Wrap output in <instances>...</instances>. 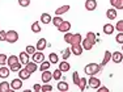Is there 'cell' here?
<instances>
[{
  "mask_svg": "<svg viewBox=\"0 0 123 92\" xmlns=\"http://www.w3.org/2000/svg\"><path fill=\"white\" fill-rule=\"evenodd\" d=\"M101 64H97V63H89L85 66V69H84V71H85L86 75L92 76V75H96V74H98L99 71H101Z\"/></svg>",
  "mask_w": 123,
  "mask_h": 92,
  "instance_id": "6da1fadb",
  "label": "cell"
},
{
  "mask_svg": "<svg viewBox=\"0 0 123 92\" xmlns=\"http://www.w3.org/2000/svg\"><path fill=\"white\" fill-rule=\"evenodd\" d=\"M101 85V80L97 79L94 75H92L89 79H88V87L92 88V90H97V88Z\"/></svg>",
  "mask_w": 123,
  "mask_h": 92,
  "instance_id": "7a4b0ae2",
  "label": "cell"
},
{
  "mask_svg": "<svg viewBox=\"0 0 123 92\" xmlns=\"http://www.w3.org/2000/svg\"><path fill=\"white\" fill-rule=\"evenodd\" d=\"M7 42L9 43H14L18 41V33H17L16 30H8L7 32Z\"/></svg>",
  "mask_w": 123,
  "mask_h": 92,
  "instance_id": "3957f363",
  "label": "cell"
},
{
  "mask_svg": "<svg viewBox=\"0 0 123 92\" xmlns=\"http://www.w3.org/2000/svg\"><path fill=\"white\" fill-rule=\"evenodd\" d=\"M83 50H84V47L81 43H76V45H72V47H71V53L74 55H77V57L83 54Z\"/></svg>",
  "mask_w": 123,
  "mask_h": 92,
  "instance_id": "277c9868",
  "label": "cell"
},
{
  "mask_svg": "<svg viewBox=\"0 0 123 92\" xmlns=\"http://www.w3.org/2000/svg\"><path fill=\"white\" fill-rule=\"evenodd\" d=\"M111 61L114 62V63H122L123 61V54L121 51H114L111 53Z\"/></svg>",
  "mask_w": 123,
  "mask_h": 92,
  "instance_id": "5b68a950",
  "label": "cell"
},
{
  "mask_svg": "<svg viewBox=\"0 0 123 92\" xmlns=\"http://www.w3.org/2000/svg\"><path fill=\"white\" fill-rule=\"evenodd\" d=\"M69 29H71V22L69 21H64L60 24L59 26H58V30L59 32H63V33H67V32H69Z\"/></svg>",
  "mask_w": 123,
  "mask_h": 92,
  "instance_id": "8992f818",
  "label": "cell"
},
{
  "mask_svg": "<svg viewBox=\"0 0 123 92\" xmlns=\"http://www.w3.org/2000/svg\"><path fill=\"white\" fill-rule=\"evenodd\" d=\"M31 57H33V62H36V63H42L45 61V55L42 51H36Z\"/></svg>",
  "mask_w": 123,
  "mask_h": 92,
  "instance_id": "52a82bcc",
  "label": "cell"
},
{
  "mask_svg": "<svg viewBox=\"0 0 123 92\" xmlns=\"http://www.w3.org/2000/svg\"><path fill=\"white\" fill-rule=\"evenodd\" d=\"M21 87H22V79L16 78L11 82V88H12V90H20Z\"/></svg>",
  "mask_w": 123,
  "mask_h": 92,
  "instance_id": "ba28073f",
  "label": "cell"
},
{
  "mask_svg": "<svg viewBox=\"0 0 123 92\" xmlns=\"http://www.w3.org/2000/svg\"><path fill=\"white\" fill-rule=\"evenodd\" d=\"M85 8L86 11H94L97 8V0H86L85 1Z\"/></svg>",
  "mask_w": 123,
  "mask_h": 92,
  "instance_id": "9c48e42d",
  "label": "cell"
},
{
  "mask_svg": "<svg viewBox=\"0 0 123 92\" xmlns=\"http://www.w3.org/2000/svg\"><path fill=\"white\" fill-rule=\"evenodd\" d=\"M30 75H31V72L28 69H21L18 71V76H20V79H22V80L29 79V78H30Z\"/></svg>",
  "mask_w": 123,
  "mask_h": 92,
  "instance_id": "30bf717a",
  "label": "cell"
},
{
  "mask_svg": "<svg viewBox=\"0 0 123 92\" xmlns=\"http://www.w3.org/2000/svg\"><path fill=\"white\" fill-rule=\"evenodd\" d=\"M46 46H47V41H46V38H41V40H38L36 49L38 50V51H43V50L46 49Z\"/></svg>",
  "mask_w": 123,
  "mask_h": 92,
  "instance_id": "8fae6325",
  "label": "cell"
},
{
  "mask_svg": "<svg viewBox=\"0 0 123 92\" xmlns=\"http://www.w3.org/2000/svg\"><path fill=\"white\" fill-rule=\"evenodd\" d=\"M68 11H69V5L66 4V5H62V7L56 8V9H55V14H56V16H62V14L67 13Z\"/></svg>",
  "mask_w": 123,
  "mask_h": 92,
  "instance_id": "7c38bea8",
  "label": "cell"
},
{
  "mask_svg": "<svg viewBox=\"0 0 123 92\" xmlns=\"http://www.w3.org/2000/svg\"><path fill=\"white\" fill-rule=\"evenodd\" d=\"M9 72H11L9 67H5V66L0 67V78L1 79H7L8 76H9Z\"/></svg>",
  "mask_w": 123,
  "mask_h": 92,
  "instance_id": "4fadbf2b",
  "label": "cell"
},
{
  "mask_svg": "<svg viewBox=\"0 0 123 92\" xmlns=\"http://www.w3.org/2000/svg\"><path fill=\"white\" fill-rule=\"evenodd\" d=\"M81 43H83L84 50H90V49H93V45H94V42H93V41H90L89 38H84Z\"/></svg>",
  "mask_w": 123,
  "mask_h": 92,
  "instance_id": "5bb4252c",
  "label": "cell"
},
{
  "mask_svg": "<svg viewBox=\"0 0 123 92\" xmlns=\"http://www.w3.org/2000/svg\"><path fill=\"white\" fill-rule=\"evenodd\" d=\"M51 79H52L51 71H49V70H45V71H43V72H42V82H43V83H49Z\"/></svg>",
  "mask_w": 123,
  "mask_h": 92,
  "instance_id": "9a60e30c",
  "label": "cell"
},
{
  "mask_svg": "<svg viewBox=\"0 0 123 92\" xmlns=\"http://www.w3.org/2000/svg\"><path fill=\"white\" fill-rule=\"evenodd\" d=\"M20 62H21V64H26V63H29V62H30V61H29V59H30V58H29V54H28V53H26V51H22V53H20Z\"/></svg>",
  "mask_w": 123,
  "mask_h": 92,
  "instance_id": "2e32d148",
  "label": "cell"
},
{
  "mask_svg": "<svg viewBox=\"0 0 123 92\" xmlns=\"http://www.w3.org/2000/svg\"><path fill=\"white\" fill-rule=\"evenodd\" d=\"M59 69L62 70V72H67V71L71 70V64H69L67 61H62L59 63Z\"/></svg>",
  "mask_w": 123,
  "mask_h": 92,
  "instance_id": "e0dca14e",
  "label": "cell"
},
{
  "mask_svg": "<svg viewBox=\"0 0 123 92\" xmlns=\"http://www.w3.org/2000/svg\"><path fill=\"white\" fill-rule=\"evenodd\" d=\"M110 4L115 9H123V0H110Z\"/></svg>",
  "mask_w": 123,
  "mask_h": 92,
  "instance_id": "ac0fdd59",
  "label": "cell"
},
{
  "mask_svg": "<svg viewBox=\"0 0 123 92\" xmlns=\"http://www.w3.org/2000/svg\"><path fill=\"white\" fill-rule=\"evenodd\" d=\"M109 61H111V51L106 50V51H105V55H104V59H102V62H101V67L106 66Z\"/></svg>",
  "mask_w": 123,
  "mask_h": 92,
  "instance_id": "d6986e66",
  "label": "cell"
},
{
  "mask_svg": "<svg viewBox=\"0 0 123 92\" xmlns=\"http://www.w3.org/2000/svg\"><path fill=\"white\" fill-rule=\"evenodd\" d=\"M114 25H111V24H105L104 25V33L106 34V35H110V34H113L114 33Z\"/></svg>",
  "mask_w": 123,
  "mask_h": 92,
  "instance_id": "ffe728a7",
  "label": "cell"
},
{
  "mask_svg": "<svg viewBox=\"0 0 123 92\" xmlns=\"http://www.w3.org/2000/svg\"><path fill=\"white\" fill-rule=\"evenodd\" d=\"M106 17L109 20L117 19V9H115V8H109V9L106 11Z\"/></svg>",
  "mask_w": 123,
  "mask_h": 92,
  "instance_id": "44dd1931",
  "label": "cell"
},
{
  "mask_svg": "<svg viewBox=\"0 0 123 92\" xmlns=\"http://www.w3.org/2000/svg\"><path fill=\"white\" fill-rule=\"evenodd\" d=\"M51 21H52V19H51V16H50L49 13H42L41 14V22L42 24L47 25V24H50Z\"/></svg>",
  "mask_w": 123,
  "mask_h": 92,
  "instance_id": "7402d4cb",
  "label": "cell"
},
{
  "mask_svg": "<svg viewBox=\"0 0 123 92\" xmlns=\"http://www.w3.org/2000/svg\"><path fill=\"white\" fill-rule=\"evenodd\" d=\"M25 69H28L31 74H33V72H36V71L38 70V67H37V63H36V62H29V63L25 64Z\"/></svg>",
  "mask_w": 123,
  "mask_h": 92,
  "instance_id": "603a6c76",
  "label": "cell"
},
{
  "mask_svg": "<svg viewBox=\"0 0 123 92\" xmlns=\"http://www.w3.org/2000/svg\"><path fill=\"white\" fill-rule=\"evenodd\" d=\"M83 42V37H81L80 33H76L74 34V37H72V42L71 45H76V43H81Z\"/></svg>",
  "mask_w": 123,
  "mask_h": 92,
  "instance_id": "cb8c5ba5",
  "label": "cell"
},
{
  "mask_svg": "<svg viewBox=\"0 0 123 92\" xmlns=\"http://www.w3.org/2000/svg\"><path fill=\"white\" fill-rule=\"evenodd\" d=\"M9 90H12L8 82H1L0 83V92H9Z\"/></svg>",
  "mask_w": 123,
  "mask_h": 92,
  "instance_id": "d4e9b609",
  "label": "cell"
},
{
  "mask_svg": "<svg viewBox=\"0 0 123 92\" xmlns=\"http://www.w3.org/2000/svg\"><path fill=\"white\" fill-rule=\"evenodd\" d=\"M41 30H42V28H41L39 21H34L31 24V32H33V33H39Z\"/></svg>",
  "mask_w": 123,
  "mask_h": 92,
  "instance_id": "484cf974",
  "label": "cell"
},
{
  "mask_svg": "<svg viewBox=\"0 0 123 92\" xmlns=\"http://www.w3.org/2000/svg\"><path fill=\"white\" fill-rule=\"evenodd\" d=\"M18 62H20V58L17 57V55H9V58H8L7 64H8V66H12V64H14V63H18Z\"/></svg>",
  "mask_w": 123,
  "mask_h": 92,
  "instance_id": "4316f807",
  "label": "cell"
},
{
  "mask_svg": "<svg viewBox=\"0 0 123 92\" xmlns=\"http://www.w3.org/2000/svg\"><path fill=\"white\" fill-rule=\"evenodd\" d=\"M86 84H88V80H86L85 78H80V80H79V83H77V85H79V88H80V91H85Z\"/></svg>",
  "mask_w": 123,
  "mask_h": 92,
  "instance_id": "83f0119b",
  "label": "cell"
},
{
  "mask_svg": "<svg viewBox=\"0 0 123 92\" xmlns=\"http://www.w3.org/2000/svg\"><path fill=\"white\" fill-rule=\"evenodd\" d=\"M68 88H69V85L67 84L66 82H59V83H58V90H59V91L66 92V91H68Z\"/></svg>",
  "mask_w": 123,
  "mask_h": 92,
  "instance_id": "f1b7e54d",
  "label": "cell"
},
{
  "mask_svg": "<svg viewBox=\"0 0 123 92\" xmlns=\"http://www.w3.org/2000/svg\"><path fill=\"white\" fill-rule=\"evenodd\" d=\"M49 59H50V62H51L52 64L58 63V61H59V58H58V54H56V53H50Z\"/></svg>",
  "mask_w": 123,
  "mask_h": 92,
  "instance_id": "f546056e",
  "label": "cell"
},
{
  "mask_svg": "<svg viewBox=\"0 0 123 92\" xmlns=\"http://www.w3.org/2000/svg\"><path fill=\"white\" fill-rule=\"evenodd\" d=\"M11 71H13V72H18L20 70H21V62H18V63H14L12 66H9Z\"/></svg>",
  "mask_w": 123,
  "mask_h": 92,
  "instance_id": "4dcf8cb0",
  "label": "cell"
},
{
  "mask_svg": "<svg viewBox=\"0 0 123 92\" xmlns=\"http://www.w3.org/2000/svg\"><path fill=\"white\" fill-rule=\"evenodd\" d=\"M60 78H62V70L60 69L55 70L54 72H52V79H55V80H60Z\"/></svg>",
  "mask_w": 123,
  "mask_h": 92,
  "instance_id": "1f68e13d",
  "label": "cell"
},
{
  "mask_svg": "<svg viewBox=\"0 0 123 92\" xmlns=\"http://www.w3.org/2000/svg\"><path fill=\"white\" fill-rule=\"evenodd\" d=\"M62 22H63V19H62L60 16H56V17H52V24H54V25L56 26V28H58V26L60 25Z\"/></svg>",
  "mask_w": 123,
  "mask_h": 92,
  "instance_id": "d6a6232c",
  "label": "cell"
},
{
  "mask_svg": "<svg viewBox=\"0 0 123 92\" xmlns=\"http://www.w3.org/2000/svg\"><path fill=\"white\" fill-rule=\"evenodd\" d=\"M50 66H51V62H47V61H43L42 63H41V70L42 71H45V70H49L50 69Z\"/></svg>",
  "mask_w": 123,
  "mask_h": 92,
  "instance_id": "836d02e7",
  "label": "cell"
},
{
  "mask_svg": "<svg viewBox=\"0 0 123 92\" xmlns=\"http://www.w3.org/2000/svg\"><path fill=\"white\" fill-rule=\"evenodd\" d=\"M41 91L42 92H51L52 91V85H50L49 83H45V84L42 85V88H41Z\"/></svg>",
  "mask_w": 123,
  "mask_h": 92,
  "instance_id": "e575fe53",
  "label": "cell"
},
{
  "mask_svg": "<svg viewBox=\"0 0 123 92\" xmlns=\"http://www.w3.org/2000/svg\"><path fill=\"white\" fill-rule=\"evenodd\" d=\"M8 62V57L5 54H0V66H5Z\"/></svg>",
  "mask_w": 123,
  "mask_h": 92,
  "instance_id": "d590c367",
  "label": "cell"
},
{
  "mask_svg": "<svg viewBox=\"0 0 123 92\" xmlns=\"http://www.w3.org/2000/svg\"><path fill=\"white\" fill-rule=\"evenodd\" d=\"M72 37H74V34L69 33V32H67V33L64 34V41H66L67 43H71L72 42Z\"/></svg>",
  "mask_w": 123,
  "mask_h": 92,
  "instance_id": "8d00e7d4",
  "label": "cell"
},
{
  "mask_svg": "<svg viewBox=\"0 0 123 92\" xmlns=\"http://www.w3.org/2000/svg\"><path fill=\"white\" fill-rule=\"evenodd\" d=\"M72 53H71V49H64V51H63V55H62V59H68L69 58V55H71Z\"/></svg>",
  "mask_w": 123,
  "mask_h": 92,
  "instance_id": "74e56055",
  "label": "cell"
},
{
  "mask_svg": "<svg viewBox=\"0 0 123 92\" xmlns=\"http://www.w3.org/2000/svg\"><path fill=\"white\" fill-rule=\"evenodd\" d=\"M72 79H74V84H76L77 85V83H79V80H80V76H79V72L77 71H74V74H72Z\"/></svg>",
  "mask_w": 123,
  "mask_h": 92,
  "instance_id": "f35d334b",
  "label": "cell"
},
{
  "mask_svg": "<svg viewBox=\"0 0 123 92\" xmlns=\"http://www.w3.org/2000/svg\"><path fill=\"white\" fill-rule=\"evenodd\" d=\"M18 5L22 8H26L30 5V0H18Z\"/></svg>",
  "mask_w": 123,
  "mask_h": 92,
  "instance_id": "ab89813d",
  "label": "cell"
},
{
  "mask_svg": "<svg viewBox=\"0 0 123 92\" xmlns=\"http://www.w3.org/2000/svg\"><path fill=\"white\" fill-rule=\"evenodd\" d=\"M26 53H28L29 55H33L34 53H36V47L31 46V45H28L26 46Z\"/></svg>",
  "mask_w": 123,
  "mask_h": 92,
  "instance_id": "60d3db41",
  "label": "cell"
},
{
  "mask_svg": "<svg viewBox=\"0 0 123 92\" xmlns=\"http://www.w3.org/2000/svg\"><path fill=\"white\" fill-rule=\"evenodd\" d=\"M115 41H117L118 43H121V45H123V32H119V33L117 34Z\"/></svg>",
  "mask_w": 123,
  "mask_h": 92,
  "instance_id": "b9f144b4",
  "label": "cell"
},
{
  "mask_svg": "<svg viewBox=\"0 0 123 92\" xmlns=\"http://www.w3.org/2000/svg\"><path fill=\"white\" fill-rule=\"evenodd\" d=\"M114 28H115L118 32H123V20H121V21H118V22H117Z\"/></svg>",
  "mask_w": 123,
  "mask_h": 92,
  "instance_id": "7bdbcfd3",
  "label": "cell"
},
{
  "mask_svg": "<svg viewBox=\"0 0 123 92\" xmlns=\"http://www.w3.org/2000/svg\"><path fill=\"white\" fill-rule=\"evenodd\" d=\"M86 38H89L90 41H93V42H96V34L93 33V32H89V33L86 34Z\"/></svg>",
  "mask_w": 123,
  "mask_h": 92,
  "instance_id": "ee69618b",
  "label": "cell"
},
{
  "mask_svg": "<svg viewBox=\"0 0 123 92\" xmlns=\"http://www.w3.org/2000/svg\"><path fill=\"white\" fill-rule=\"evenodd\" d=\"M5 40H7V32L0 30V41H5Z\"/></svg>",
  "mask_w": 123,
  "mask_h": 92,
  "instance_id": "f6af8a7d",
  "label": "cell"
},
{
  "mask_svg": "<svg viewBox=\"0 0 123 92\" xmlns=\"http://www.w3.org/2000/svg\"><path fill=\"white\" fill-rule=\"evenodd\" d=\"M97 90H98V92H109V90H107L106 87H101V85H99Z\"/></svg>",
  "mask_w": 123,
  "mask_h": 92,
  "instance_id": "bcb514c9",
  "label": "cell"
},
{
  "mask_svg": "<svg viewBox=\"0 0 123 92\" xmlns=\"http://www.w3.org/2000/svg\"><path fill=\"white\" fill-rule=\"evenodd\" d=\"M41 88H42V85H41V84H34L33 90L34 91H41Z\"/></svg>",
  "mask_w": 123,
  "mask_h": 92,
  "instance_id": "7dc6e473",
  "label": "cell"
},
{
  "mask_svg": "<svg viewBox=\"0 0 123 92\" xmlns=\"http://www.w3.org/2000/svg\"><path fill=\"white\" fill-rule=\"evenodd\" d=\"M122 64H123V61H122Z\"/></svg>",
  "mask_w": 123,
  "mask_h": 92,
  "instance_id": "c3c4849f",
  "label": "cell"
},
{
  "mask_svg": "<svg viewBox=\"0 0 123 92\" xmlns=\"http://www.w3.org/2000/svg\"><path fill=\"white\" fill-rule=\"evenodd\" d=\"M122 50H123V46H122Z\"/></svg>",
  "mask_w": 123,
  "mask_h": 92,
  "instance_id": "681fc988",
  "label": "cell"
}]
</instances>
